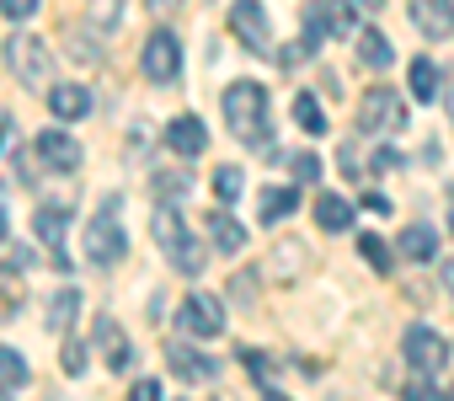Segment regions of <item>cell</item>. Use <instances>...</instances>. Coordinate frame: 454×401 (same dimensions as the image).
Returning <instances> with one entry per match:
<instances>
[{"instance_id":"cell-29","label":"cell","mask_w":454,"mask_h":401,"mask_svg":"<svg viewBox=\"0 0 454 401\" xmlns=\"http://www.w3.org/2000/svg\"><path fill=\"white\" fill-rule=\"evenodd\" d=\"M305 263H310V252H305L300 241H278V247H273V268H278V273H305Z\"/></svg>"},{"instance_id":"cell-39","label":"cell","mask_w":454,"mask_h":401,"mask_svg":"<svg viewBox=\"0 0 454 401\" xmlns=\"http://www.w3.org/2000/svg\"><path fill=\"white\" fill-rule=\"evenodd\" d=\"M129 401H160V380H134Z\"/></svg>"},{"instance_id":"cell-2","label":"cell","mask_w":454,"mask_h":401,"mask_svg":"<svg viewBox=\"0 0 454 401\" xmlns=\"http://www.w3.org/2000/svg\"><path fill=\"white\" fill-rule=\"evenodd\" d=\"M150 236H155V247L166 252V263L176 268V273H203V241L192 236V225L176 215V204H166V198H155V220H150Z\"/></svg>"},{"instance_id":"cell-22","label":"cell","mask_w":454,"mask_h":401,"mask_svg":"<svg viewBox=\"0 0 454 401\" xmlns=\"http://www.w3.org/2000/svg\"><path fill=\"white\" fill-rule=\"evenodd\" d=\"M358 59H364L369 70H390V65H395V49H390V38H385L380 28H364V33H358Z\"/></svg>"},{"instance_id":"cell-45","label":"cell","mask_w":454,"mask_h":401,"mask_svg":"<svg viewBox=\"0 0 454 401\" xmlns=\"http://www.w3.org/2000/svg\"><path fill=\"white\" fill-rule=\"evenodd\" d=\"M449 231H454V187H449Z\"/></svg>"},{"instance_id":"cell-3","label":"cell","mask_w":454,"mask_h":401,"mask_svg":"<svg viewBox=\"0 0 454 401\" xmlns=\"http://www.w3.org/2000/svg\"><path fill=\"white\" fill-rule=\"evenodd\" d=\"M81 252H86L91 268H118V257L129 252V236H123V198H118V193L102 198L97 220H91L86 236H81Z\"/></svg>"},{"instance_id":"cell-14","label":"cell","mask_w":454,"mask_h":401,"mask_svg":"<svg viewBox=\"0 0 454 401\" xmlns=\"http://www.w3.org/2000/svg\"><path fill=\"white\" fill-rule=\"evenodd\" d=\"M411 28L433 43H443L454 33V0H411Z\"/></svg>"},{"instance_id":"cell-44","label":"cell","mask_w":454,"mask_h":401,"mask_svg":"<svg viewBox=\"0 0 454 401\" xmlns=\"http://www.w3.org/2000/svg\"><path fill=\"white\" fill-rule=\"evenodd\" d=\"M0 247H6V209H0Z\"/></svg>"},{"instance_id":"cell-13","label":"cell","mask_w":454,"mask_h":401,"mask_svg":"<svg viewBox=\"0 0 454 401\" xmlns=\"http://www.w3.org/2000/svg\"><path fill=\"white\" fill-rule=\"evenodd\" d=\"M203 145H208V123H203V118L176 113V118L166 123V150H171V155L192 161V155H203Z\"/></svg>"},{"instance_id":"cell-9","label":"cell","mask_w":454,"mask_h":401,"mask_svg":"<svg viewBox=\"0 0 454 401\" xmlns=\"http://www.w3.org/2000/svg\"><path fill=\"white\" fill-rule=\"evenodd\" d=\"M176 326H182L187 337L208 342V337H219V332H224V305H219L214 295H187V300L176 305Z\"/></svg>"},{"instance_id":"cell-10","label":"cell","mask_w":454,"mask_h":401,"mask_svg":"<svg viewBox=\"0 0 454 401\" xmlns=\"http://www.w3.org/2000/svg\"><path fill=\"white\" fill-rule=\"evenodd\" d=\"M231 33H236L252 54H268V59H273V28H268L262 0H236V6H231Z\"/></svg>"},{"instance_id":"cell-24","label":"cell","mask_w":454,"mask_h":401,"mask_svg":"<svg viewBox=\"0 0 454 401\" xmlns=\"http://www.w3.org/2000/svg\"><path fill=\"white\" fill-rule=\"evenodd\" d=\"M27 380H33L27 358H22L17 348H0V396H12V390H22Z\"/></svg>"},{"instance_id":"cell-18","label":"cell","mask_w":454,"mask_h":401,"mask_svg":"<svg viewBox=\"0 0 454 401\" xmlns=\"http://www.w3.org/2000/svg\"><path fill=\"white\" fill-rule=\"evenodd\" d=\"M294 209H300V187H262V204H257L262 225H284Z\"/></svg>"},{"instance_id":"cell-32","label":"cell","mask_w":454,"mask_h":401,"mask_svg":"<svg viewBox=\"0 0 454 401\" xmlns=\"http://www.w3.org/2000/svg\"><path fill=\"white\" fill-rule=\"evenodd\" d=\"M310 38H300V43H284V49H273V65H284V70H294V65H305L310 59Z\"/></svg>"},{"instance_id":"cell-41","label":"cell","mask_w":454,"mask_h":401,"mask_svg":"<svg viewBox=\"0 0 454 401\" xmlns=\"http://www.w3.org/2000/svg\"><path fill=\"white\" fill-rule=\"evenodd\" d=\"M145 6H150L155 17H166V12H176V6H182V0H145Z\"/></svg>"},{"instance_id":"cell-34","label":"cell","mask_w":454,"mask_h":401,"mask_svg":"<svg viewBox=\"0 0 454 401\" xmlns=\"http://www.w3.org/2000/svg\"><path fill=\"white\" fill-rule=\"evenodd\" d=\"M118 12H123V0H91V22L107 33V28H118Z\"/></svg>"},{"instance_id":"cell-7","label":"cell","mask_w":454,"mask_h":401,"mask_svg":"<svg viewBox=\"0 0 454 401\" xmlns=\"http://www.w3.org/2000/svg\"><path fill=\"white\" fill-rule=\"evenodd\" d=\"M6 65H12V75H17L22 86H49L54 54L43 49V38H33V33H17V38L6 43Z\"/></svg>"},{"instance_id":"cell-20","label":"cell","mask_w":454,"mask_h":401,"mask_svg":"<svg viewBox=\"0 0 454 401\" xmlns=\"http://www.w3.org/2000/svg\"><path fill=\"white\" fill-rule=\"evenodd\" d=\"M401 257H406V263H433V257H438V231L422 225V220L406 225V231H401Z\"/></svg>"},{"instance_id":"cell-4","label":"cell","mask_w":454,"mask_h":401,"mask_svg":"<svg viewBox=\"0 0 454 401\" xmlns=\"http://www.w3.org/2000/svg\"><path fill=\"white\" fill-rule=\"evenodd\" d=\"M358 129L364 134H401L406 129V102L390 91V86H374V91H364V102H358Z\"/></svg>"},{"instance_id":"cell-38","label":"cell","mask_w":454,"mask_h":401,"mask_svg":"<svg viewBox=\"0 0 454 401\" xmlns=\"http://www.w3.org/2000/svg\"><path fill=\"white\" fill-rule=\"evenodd\" d=\"M231 295H236L241 305H257V279H252V273H236V284H231Z\"/></svg>"},{"instance_id":"cell-15","label":"cell","mask_w":454,"mask_h":401,"mask_svg":"<svg viewBox=\"0 0 454 401\" xmlns=\"http://www.w3.org/2000/svg\"><path fill=\"white\" fill-rule=\"evenodd\" d=\"M33 231H38V241L54 252V268L65 273V268H70V257H65V231H70V215H65V209H54V204H43V209L33 215Z\"/></svg>"},{"instance_id":"cell-1","label":"cell","mask_w":454,"mask_h":401,"mask_svg":"<svg viewBox=\"0 0 454 401\" xmlns=\"http://www.w3.org/2000/svg\"><path fill=\"white\" fill-rule=\"evenodd\" d=\"M224 123H231V134L252 150H268L273 139V107H268V91L257 81H236L231 91H224Z\"/></svg>"},{"instance_id":"cell-33","label":"cell","mask_w":454,"mask_h":401,"mask_svg":"<svg viewBox=\"0 0 454 401\" xmlns=\"http://www.w3.org/2000/svg\"><path fill=\"white\" fill-rule=\"evenodd\" d=\"M289 171H294V182H316L321 177V161L310 150H300V155H289Z\"/></svg>"},{"instance_id":"cell-37","label":"cell","mask_w":454,"mask_h":401,"mask_svg":"<svg viewBox=\"0 0 454 401\" xmlns=\"http://www.w3.org/2000/svg\"><path fill=\"white\" fill-rule=\"evenodd\" d=\"M6 268H12V273H27V268H38V252H33V247H12Z\"/></svg>"},{"instance_id":"cell-43","label":"cell","mask_w":454,"mask_h":401,"mask_svg":"<svg viewBox=\"0 0 454 401\" xmlns=\"http://www.w3.org/2000/svg\"><path fill=\"white\" fill-rule=\"evenodd\" d=\"M6 134H12V118H0V145H6Z\"/></svg>"},{"instance_id":"cell-17","label":"cell","mask_w":454,"mask_h":401,"mask_svg":"<svg viewBox=\"0 0 454 401\" xmlns=\"http://www.w3.org/2000/svg\"><path fill=\"white\" fill-rule=\"evenodd\" d=\"M203 225H208V236H214V247H219L224 257H236V252L247 247V225H241L236 215H224V209H214V215H208Z\"/></svg>"},{"instance_id":"cell-25","label":"cell","mask_w":454,"mask_h":401,"mask_svg":"<svg viewBox=\"0 0 454 401\" xmlns=\"http://www.w3.org/2000/svg\"><path fill=\"white\" fill-rule=\"evenodd\" d=\"M241 364H247V374L257 380L262 396H278V374H273V358H268L262 348H241Z\"/></svg>"},{"instance_id":"cell-23","label":"cell","mask_w":454,"mask_h":401,"mask_svg":"<svg viewBox=\"0 0 454 401\" xmlns=\"http://www.w3.org/2000/svg\"><path fill=\"white\" fill-rule=\"evenodd\" d=\"M406 81H411V97H417V102H438V65H433L427 54H417V59H411Z\"/></svg>"},{"instance_id":"cell-21","label":"cell","mask_w":454,"mask_h":401,"mask_svg":"<svg viewBox=\"0 0 454 401\" xmlns=\"http://www.w3.org/2000/svg\"><path fill=\"white\" fill-rule=\"evenodd\" d=\"M316 220H321V231H353V204L348 198H337V193H321L316 198Z\"/></svg>"},{"instance_id":"cell-11","label":"cell","mask_w":454,"mask_h":401,"mask_svg":"<svg viewBox=\"0 0 454 401\" xmlns=\"http://www.w3.org/2000/svg\"><path fill=\"white\" fill-rule=\"evenodd\" d=\"M160 353H166L171 374H176V380H187V385H214V380H219V364H214L208 353H198L192 342H166Z\"/></svg>"},{"instance_id":"cell-8","label":"cell","mask_w":454,"mask_h":401,"mask_svg":"<svg viewBox=\"0 0 454 401\" xmlns=\"http://www.w3.org/2000/svg\"><path fill=\"white\" fill-rule=\"evenodd\" d=\"M401 353H406V364H411V374H438L443 364H449V342L433 332V326H406V337H401Z\"/></svg>"},{"instance_id":"cell-42","label":"cell","mask_w":454,"mask_h":401,"mask_svg":"<svg viewBox=\"0 0 454 401\" xmlns=\"http://www.w3.org/2000/svg\"><path fill=\"white\" fill-rule=\"evenodd\" d=\"M443 289H449V295H454V257H449V263H443Z\"/></svg>"},{"instance_id":"cell-40","label":"cell","mask_w":454,"mask_h":401,"mask_svg":"<svg viewBox=\"0 0 454 401\" xmlns=\"http://www.w3.org/2000/svg\"><path fill=\"white\" fill-rule=\"evenodd\" d=\"M364 209H374V215H390V198H385V193H364Z\"/></svg>"},{"instance_id":"cell-30","label":"cell","mask_w":454,"mask_h":401,"mask_svg":"<svg viewBox=\"0 0 454 401\" xmlns=\"http://www.w3.org/2000/svg\"><path fill=\"white\" fill-rule=\"evenodd\" d=\"M187 171H155V198H166V204H182L187 198Z\"/></svg>"},{"instance_id":"cell-16","label":"cell","mask_w":454,"mask_h":401,"mask_svg":"<svg viewBox=\"0 0 454 401\" xmlns=\"http://www.w3.org/2000/svg\"><path fill=\"white\" fill-rule=\"evenodd\" d=\"M97 342H102L113 374H129V369H134V348H129V337H123V326H118L113 316H97Z\"/></svg>"},{"instance_id":"cell-27","label":"cell","mask_w":454,"mask_h":401,"mask_svg":"<svg viewBox=\"0 0 454 401\" xmlns=\"http://www.w3.org/2000/svg\"><path fill=\"white\" fill-rule=\"evenodd\" d=\"M214 193H219V204H236V198L247 193L241 166H219V171H214Z\"/></svg>"},{"instance_id":"cell-5","label":"cell","mask_w":454,"mask_h":401,"mask_svg":"<svg viewBox=\"0 0 454 401\" xmlns=\"http://www.w3.org/2000/svg\"><path fill=\"white\" fill-rule=\"evenodd\" d=\"M358 28V12H353V0H310L305 6V38L321 49L326 38H342Z\"/></svg>"},{"instance_id":"cell-36","label":"cell","mask_w":454,"mask_h":401,"mask_svg":"<svg viewBox=\"0 0 454 401\" xmlns=\"http://www.w3.org/2000/svg\"><path fill=\"white\" fill-rule=\"evenodd\" d=\"M59 364H65V374L81 380V374H86V348H81V342H65V358H59Z\"/></svg>"},{"instance_id":"cell-46","label":"cell","mask_w":454,"mask_h":401,"mask_svg":"<svg viewBox=\"0 0 454 401\" xmlns=\"http://www.w3.org/2000/svg\"><path fill=\"white\" fill-rule=\"evenodd\" d=\"M358 6H364V12H380V0H358Z\"/></svg>"},{"instance_id":"cell-12","label":"cell","mask_w":454,"mask_h":401,"mask_svg":"<svg viewBox=\"0 0 454 401\" xmlns=\"http://www.w3.org/2000/svg\"><path fill=\"white\" fill-rule=\"evenodd\" d=\"M33 145H38V155H43V166H54V171H65V177H75L81 171V145L65 134V129H43V134H33Z\"/></svg>"},{"instance_id":"cell-19","label":"cell","mask_w":454,"mask_h":401,"mask_svg":"<svg viewBox=\"0 0 454 401\" xmlns=\"http://www.w3.org/2000/svg\"><path fill=\"white\" fill-rule=\"evenodd\" d=\"M49 113H54L59 123H75V118L91 113V91H86V86H54V91H49Z\"/></svg>"},{"instance_id":"cell-26","label":"cell","mask_w":454,"mask_h":401,"mask_svg":"<svg viewBox=\"0 0 454 401\" xmlns=\"http://www.w3.org/2000/svg\"><path fill=\"white\" fill-rule=\"evenodd\" d=\"M75 311H81V289H59L49 300V332H65L75 321Z\"/></svg>"},{"instance_id":"cell-35","label":"cell","mask_w":454,"mask_h":401,"mask_svg":"<svg viewBox=\"0 0 454 401\" xmlns=\"http://www.w3.org/2000/svg\"><path fill=\"white\" fill-rule=\"evenodd\" d=\"M38 6H43V0H0V17H12V22H27Z\"/></svg>"},{"instance_id":"cell-28","label":"cell","mask_w":454,"mask_h":401,"mask_svg":"<svg viewBox=\"0 0 454 401\" xmlns=\"http://www.w3.org/2000/svg\"><path fill=\"white\" fill-rule=\"evenodd\" d=\"M294 118H300V129L305 134H326V113H321V102L305 91V97H294Z\"/></svg>"},{"instance_id":"cell-6","label":"cell","mask_w":454,"mask_h":401,"mask_svg":"<svg viewBox=\"0 0 454 401\" xmlns=\"http://www.w3.org/2000/svg\"><path fill=\"white\" fill-rule=\"evenodd\" d=\"M139 70H145V81H155V86H171V81L182 75V43H176L171 28H155V33L145 38Z\"/></svg>"},{"instance_id":"cell-31","label":"cell","mask_w":454,"mask_h":401,"mask_svg":"<svg viewBox=\"0 0 454 401\" xmlns=\"http://www.w3.org/2000/svg\"><path fill=\"white\" fill-rule=\"evenodd\" d=\"M358 252H364V263L374 268V273H390V247L369 231V236H358Z\"/></svg>"}]
</instances>
